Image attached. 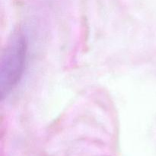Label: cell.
Returning <instances> with one entry per match:
<instances>
[{"mask_svg": "<svg viewBox=\"0 0 156 156\" xmlns=\"http://www.w3.org/2000/svg\"><path fill=\"white\" fill-rule=\"evenodd\" d=\"M27 44L21 33L12 35L1 62L0 89L2 97L7 95L17 85L22 76L25 62Z\"/></svg>", "mask_w": 156, "mask_h": 156, "instance_id": "obj_1", "label": "cell"}]
</instances>
